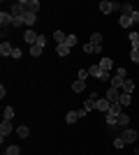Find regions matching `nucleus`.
Masks as SVG:
<instances>
[{"mask_svg":"<svg viewBox=\"0 0 139 155\" xmlns=\"http://www.w3.org/2000/svg\"><path fill=\"white\" fill-rule=\"evenodd\" d=\"M88 77H91V72H88V67H81V70H79V79H81V81H86Z\"/></svg>","mask_w":139,"mask_h":155,"instance_id":"30","label":"nucleus"},{"mask_svg":"<svg viewBox=\"0 0 139 155\" xmlns=\"http://www.w3.org/2000/svg\"><path fill=\"white\" fill-rule=\"evenodd\" d=\"M91 44L93 46H102V35H100V32H93L91 35Z\"/></svg>","mask_w":139,"mask_h":155,"instance_id":"24","label":"nucleus"},{"mask_svg":"<svg viewBox=\"0 0 139 155\" xmlns=\"http://www.w3.org/2000/svg\"><path fill=\"white\" fill-rule=\"evenodd\" d=\"M0 53H2V56H12V53H14V46L9 44V42L2 39V44H0Z\"/></svg>","mask_w":139,"mask_h":155,"instance_id":"11","label":"nucleus"},{"mask_svg":"<svg viewBox=\"0 0 139 155\" xmlns=\"http://www.w3.org/2000/svg\"><path fill=\"white\" fill-rule=\"evenodd\" d=\"M130 42H132V49H139V30H130Z\"/></svg>","mask_w":139,"mask_h":155,"instance_id":"19","label":"nucleus"},{"mask_svg":"<svg viewBox=\"0 0 139 155\" xmlns=\"http://www.w3.org/2000/svg\"><path fill=\"white\" fill-rule=\"evenodd\" d=\"M2 155H7V153H2Z\"/></svg>","mask_w":139,"mask_h":155,"instance_id":"41","label":"nucleus"},{"mask_svg":"<svg viewBox=\"0 0 139 155\" xmlns=\"http://www.w3.org/2000/svg\"><path fill=\"white\" fill-rule=\"evenodd\" d=\"M84 53H95V46L93 44H84Z\"/></svg>","mask_w":139,"mask_h":155,"instance_id":"37","label":"nucleus"},{"mask_svg":"<svg viewBox=\"0 0 139 155\" xmlns=\"http://www.w3.org/2000/svg\"><path fill=\"white\" fill-rule=\"evenodd\" d=\"M121 139H123V141H125V143H134V141H137V132H134V130L132 127H125V130H121Z\"/></svg>","mask_w":139,"mask_h":155,"instance_id":"2","label":"nucleus"},{"mask_svg":"<svg viewBox=\"0 0 139 155\" xmlns=\"http://www.w3.org/2000/svg\"><path fill=\"white\" fill-rule=\"evenodd\" d=\"M123 146H127V143L123 141L121 137H116V139H114V148H123Z\"/></svg>","mask_w":139,"mask_h":155,"instance_id":"34","label":"nucleus"},{"mask_svg":"<svg viewBox=\"0 0 139 155\" xmlns=\"http://www.w3.org/2000/svg\"><path fill=\"white\" fill-rule=\"evenodd\" d=\"M118 9H121V14H123V16H132V12H134V7L130 5V2H123V5H118Z\"/></svg>","mask_w":139,"mask_h":155,"instance_id":"14","label":"nucleus"},{"mask_svg":"<svg viewBox=\"0 0 139 155\" xmlns=\"http://www.w3.org/2000/svg\"><path fill=\"white\" fill-rule=\"evenodd\" d=\"M132 91H134V81H132V79H125V81H123V88H121V93L132 95Z\"/></svg>","mask_w":139,"mask_h":155,"instance_id":"12","label":"nucleus"},{"mask_svg":"<svg viewBox=\"0 0 139 155\" xmlns=\"http://www.w3.org/2000/svg\"><path fill=\"white\" fill-rule=\"evenodd\" d=\"M12 132H16L14 125H12V120H2V123H0V141H5V137L12 134Z\"/></svg>","mask_w":139,"mask_h":155,"instance_id":"3","label":"nucleus"},{"mask_svg":"<svg viewBox=\"0 0 139 155\" xmlns=\"http://www.w3.org/2000/svg\"><path fill=\"white\" fill-rule=\"evenodd\" d=\"M72 91L74 93H81V91H86V81H81V79H77L72 84Z\"/></svg>","mask_w":139,"mask_h":155,"instance_id":"20","label":"nucleus"},{"mask_svg":"<svg viewBox=\"0 0 139 155\" xmlns=\"http://www.w3.org/2000/svg\"><path fill=\"white\" fill-rule=\"evenodd\" d=\"M65 44L70 46V49H72V46L77 44V35H67V39H65Z\"/></svg>","mask_w":139,"mask_h":155,"instance_id":"32","label":"nucleus"},{"mask_svg":"<svg viewBox=\"0 0 139 155\" xmlns=\"http://www.w3.org/2000/svg\"><path fill=\"white\" fill-rule=\"evenodd\" d=\"M14 118V107H5V111H2V120H12Z\"/></svg>","mask_w":139,"mask_h":155,"instance_id":"26","label":"nucleus"},{"mask_svg":"<svg viewBox=\"0 0 139 155\" xmlns=\"http://www.w3.org/2000/svg\"><path fill=\"white\" fill-rule=\"evenodd\" d=\"M88 72H91V77H95V79H100V81H111V77H109V72H104L100 65H91L88 67Z\"/></svg>","mask_w":139,"mask_h":155,"instance_id":"1","label":"nucleus"},{"mask_svg":"<svg viewBox=\"0 0 139 155\" xmlns=\"http://www.w3.org/2000/svg\"><path fill=\"white\" fill-rule=\"evenodd\" d=\"M107 100H109V102H118V100H121V91H118V88H111V86H109V91H107Z\"/></svg>","mask_w":139,"mask_h":155,"instance_id":"7","label":"nucleus"},{"mask_svg":"<svg viewBox=\"0 0 139 155\" xmlns=\"http://www.w3.org/2000/svg\"><path fill=\"white\" fill-rule=\"evenodd\" d=\"M7 155H19V146H7Z\"/></svg>","mask_w":139,"mask_h":155,"instance_id":"36","label":"nucleus"},{"mask_svg":"<svg viewBox=\"0 0 139 155\" xmlns=\"http://www.w3.org/2000/svg\"><path fill=\"white\" fill-rule=\"evenodd\" d=\"M56 53H58L60 58H65V56H70V46L67 44H56Z\"/></svg>","mask_w":139,"mask_h":155,"instance_id":"17","label":"nucleus"},{"mask_svg":"<svg viewBox=\"0 0 139 155\" xmlns=\"http://www.w3.org/2000/svg\"><path fill=\"white\" fill-rule=\"evenodd\" d=\"M123 81H125V79H121V77L114 74V77H111V88H118V91H121V88H123Z\"/></svg>","mask_w":139,"mask_h":155,"instance_id":"25","label":"nucleus"},{"mask_svg":"<svg viewBox=\"0 0 139 155\" xmlns=\"http://www.w3.org/2000/svg\"><path fill=\"white\" fill-rule=\"evenodd\" d=\"M109 107H111V102H109L107 97H100V100H98V111L107 114V111H109Z\"/></svg>","mask_w":139,"mask_h":155,"instance_id":"9","label":"nucleus"},{"mask_svg":"<svg viewBox=\"0 0 139 155\" xmlns=\"http://www.w3.org/2000/svg\"><path fill=\"white\" fill-rule=\"evenodd\" d=\"M65 120H67L70 125H72V123H77V120H79V111H67Z\"/></svg>","mask_w":139,"mask_h":155,"instance_id":"21","label":"nucleus"},{"mask_svg":"<svg viewBox=\"0 0 139 155\" xmlns=\"http://www.w3.org/2000/svg\"><path fill=\"white\" fill-rule=\"evenodd\" d=\"M116 77H121V79H127V70H125V67H116Z\"/></svg>","mask_w":139,"mask_h":155,"instance_id":"33","label":"nucleus"},{"mask_svg":"<svg viewBox=\"0 0 139 155\" xmlns=\"http://www.w3.org/2000/svg\"><path fill=\"white\" fill-rule=\"evenodd\" d=\"M118 102H121V107H127V104L132 102V95H127V93H121V100H118Z\"/></svg>","mask_w":139,"mask_h":155,"instance_id":"28","label":"nucleus"},{"mask_svg":"<svg viewBox=\"0 0 139 155\" xmlns=\"http://www.w3.org/2000/svg\"><path fill=\"white\" fill-rule=\"evenodd\" d=\"M21 56H23V53H21V49H14V53H12V58H14V60H19Z\"/></svg>","mask_w":139,"mask_h":155,"instance_id":"38","label":"nucleus"},{"mask_svg":"<svg viewBox=\"0 0 139 155\" xmlns=\"http://www.w3.org/2000/svg\"><path fill=\"white\" fill-rule=\"evenodd\" d=\"M98 7H100V12H102V14H111L114 7H118V5H114V2H109V0H102Z\"/></svg>","mask_w":139,"mask_h":155,"instance_id":"8","label":"nucleus"},{"mask_svg":"<svg viewBox=\"0 0 139 155\" xmlns=\"http://www.w3.org/2000/svg\"><path fill=\"white\" fill-rule=\"evenodd\" d=\"M23 26V16H12V28H19Z\"/></svg>","mask_w":139,"mask_h":155,"instance_id":"31","label":"nucleus"},{"mask_svg":"<svg viewBox=\"0 0 139 155\" xmlns=\"http://www.w3.org/2000/svg\"><path fill=\"white\" fill-rule=\"evenodd\" d=\"M53 39H56V42H58V44H65V39H67V35L63 30H56L53 32Z\"/></svg>","mask_w":139,"mask_h":155,"instance_id":"22","label":"nucleus"},{"mask_svg":"<svg viewBox=\"0 0 139 155\" xmlns=\"http://www.w3.org/2000/svg\"><path fill=\"white\" fill-rule=\"evenodd\" d=\"M42 51H44V46H42V44H33V46H30V56H40Z\"/></svg>","mask_w":139,"mask_h":155,"instance_id":"29","label":"nucleus"},{"mask_svg":"<svg viewBox=\"0 0 139 155\" xmlns=\"http://www.w3.org/2000/svg\"><path fill=\"white\" fill-rule=\"evenodd\" d=\"M118 23H121L123 28H130V26H134V23H132V16H123V14H121V21H118Z\"/></svg>","mask_w":139,"mask_h":155,"instance_id":"27","label":"nucleus"},{"mask_svg":"<svg viewBox=\"0 0 139 155\" xmlns=\"http://www.w3.org/2000/svg\"><path fill=\"white\" fill-rule=\"evenodd\" d=\"M0 26L2 28H12V12H0Z\"/></svg>","mask_w":139,"mask_h":155,"instance_id":"6","label":"nucleus"},{"mask_svg":"<svg viewBox=\"0 0 139 155\" xmlns=\"http://www.w3.org/2000/svg\"><path fill=\"white\" fill-rule=\"evenodd\" d=\"M37 37H40V35H37L35 30H26V32H23V39H26L28 44H35V42H37Z\"/></svg>","mask_w":139,"mask_h":155,"instance_id":"13","label":"nucleus"},{"mask_svg":"<svg viewBox=\"0 0 139 155\" xmlns=\"http://www.w3.org/2000/svg\"><path fill=\"white\" fill-rule=\"evenodd\" d=\"M16 134H19L21 139H26V137L30 134V130H28V125H19V127H16Z\"/></svg>","mask_w":139,"mask_h":155,"instance_id":"23","label":"nucleus"},{"mask_svg":"<svg viewBox=\"0 0 139 155\" xmlns=\"http://www.w3.org/2000/svg\"><path fill=\"white\" fill-rule=\"evenodd\" d=\"M9 12H12V16H23V14L28 12L26 9V0H23V2H14V5L9 7Z\"/></svg>","mask_w":139,"mask_h":155,"instance_id":"4","label":"nucleus"},{"mask_svg":"<svg viewBox=\"0 0 139 155\" xmlns=\"http://www.w3.org/2000/svg\"><path fill=\"white\" fill-rule=\"evenodd\" d=\"M130 60H132V63H139V49H132V51H130Z\"/></svg>","mask_w":139,"mask_h":155,"instance_id":"35","label":"nucleus"},{"mask_svg":"<svg viewBox=\"0 0 139 155\" xmlns=\"http://www.w3.org/2000/svg\"><path fill=\"white\" fill-rule=\"evenodd\" d=\"M35 44H42V46H44V44H46V37H44V35H40V37H37V42H35Z\"/></svg>","mask_w":139,"mask_h":155,"instance_id":"40","label":"nucleus"},{"mask_svg":"<svg viewBox=\"0 0 139 155\" xmlns=\"http://www.w3.org/2000/svg\"><path fill=\"white\" fill-rule=\"evenodd\" d=\"M116 125H118L121 130H125L127 125H130V116H127V114H121V116H118V120H116Z\"/></svg>","mask_w":139,"mask_h":155,"instance_id":"15","label":"nucleus"},{"mask_svg":"<svg viewBox=\"0 0 139 155\" xmlns=\"http://www.w3.org/2000/svg\"><path fill=\"white\" fill-rule=\"evenodd\" d=\"M35 21H37V14L35 12H26L23 14V23H26V26H33Z\"/></svg>","mask_w":139,"mask_h":155,"instance_id":"16","label":"nucleus"},{"mask_svg":"<svg viewBox=\"0 0 139 155\" xmlns=\"http://www.w3.org/2000/svg\"><path fill=\"white\" fill-rule=\"evenodd\" d=\"M98 65H100V67H102V70H104V72H111V67H114V60L109 58V56H104V58L100 60Z\"/></svg>","mask_w":139,"mask_h":155,"instance_id":"10","label":"nucleus"},{"mask_svg":"<svg viewBox=\"0 0 139 155\" xmlns=\"http://www.w3.org/2000/svg\"><path fill=\"white\" fill-rule=\"evenodd\" d=\"M121 114H123V107H121V102H111V107H109V111H107L104 116H114V118H118Z\"/></svg>","mask_w":139,"mask_h":155,"instance_id":"5","label":"nucleus"},{"mask_svg":"<svg viewBox=\"0 0 139 155\" xmlns=\"http://www.w3.org/2000/svg\"><path fill=\"white\" fill-rule=\"evenodd\" d=\"M132 23H139V9H134V12H132Z\"/></svg>","mask_w":139,"mask_h":155,"instance_id":"39","label":"nucleus"},{"mask_svg":"<svg viewBox=\"0 0 139 155\" xmlns=\"http://www.w3.org/2000/svg\"><path fill=\"white\" fill-rule=\"evenodd\" d=\"M26 9L28 12H40V2H37V0H26Z\"/></svg>","mask_w":139,"mask_h":155,"instance_id":"18","label":"nucleus"}]
</instances>
